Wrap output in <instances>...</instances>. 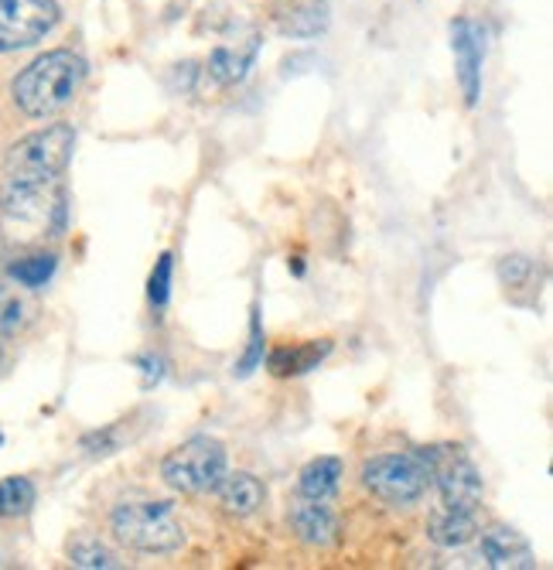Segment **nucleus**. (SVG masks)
<instances>
[{
  "label": "nucleus",
  "instance_id": "b1692460",
  "mask_svg": "<svg viewBox=\"0 0 553 570\" xmlns=\"http://www.w3.org/2000/svg\"><path fill=\"white\" fill-rule=\"evenodd\" d=\"M0 444H4V434H0Z\"/></svg>",
  "mask_w": 553,
  "mask_h": 570
},
{
  "label": "nucleus",
  "instance_id": "f03ea898",
  "mask_svg": "<svg viewBox=\"0 0 553 570\" xmlns=\"http://www.w3.org/2000/svg\"><path fill=\"white\" fill-rule=\"evenodd\" d=\"M76 147V130L69 124H52L45 130L28 134L8 150V181L21 185H56L59 175L66 171Z\"/></svg>",
  "mask_w": 553,
  "mask_h": 570
},
{
  "label": "nucleus",
  "instance_id": "a211bd4d",
  "mask_svg": "<svg viewBox=\"0 0 553 570\" xmlns=\"http://www.w3.org/2000/svg\"><path fill=\"white\" fill-rule=\"evenodd\" d=\"M31 318V304L21 291L0 284V338L4 335H14L28 325Z\"/></svg>",
  "mask_w": 553,
  "mask_h": 570
},
{
  "label": "nucleus",
  "instance_id": "39448f33",
  "mask_svg": "<svg viewBox=\"0 0 553 570\" xmlns=\"http://www.w3.org/2000/svg\"><path fill=\"white\" fill-rule=\"evenodd\" d=\"M431 472V485L441 492V505L475 512L482 502V472L475 469V461L462 444H434L417 451Z\"/></svg>",
  "mask_w": 553,
  "mask_h": 570
},
{
  "label": "nucleus",
  "instance_id": "6e6552de",
  "mask_svg": "<svg viewBox=\"0 0 553 570\" xmlns=\"http://www.w3.org/2000/svg\"><path fill=\"white\" fill-rule=\"evenodd\" d=\"M451 48L458 62V82L465 92V107H478L482 96V59H485V31L475 21H455L451 24Z\"/></svg>",
  "mask_w": 553,
  "mask_h": 570
},
{
  "label": "nucleus",
  "instance_id": "ddd939ff",
  "mask_svg": "<svg viewBox=\"0 0 553 570\" xmlns=\"http://www.w3.org/2000/svg\"><path fill=\"white\" fill-rule=\"evenodd\" d=\"M338 482H342V461L332 458V454H322L315 461H308L305 469H300V495L305 499H318V502H328L335 492H338Z\"/></svg>",
  "mask_w": 553,
  "mask_h": 570
},
{
  "label": "nucleus",
  "instance_id": "4be33fe9",
  "mask_svg": "<svg viewBox=\"0 0 553 570\" xmlns=\"http://www.w3.org/2000/svg\"><path fill=\"white\" fill-rule=\"evenodd\" d=\"M171 277H175V256L171 253H161L155 271H150V281H147V301L150 307L165 311L168 307V297H171Z\"/></svg>",
  "mask_w": 553,
  "mask_h": 570
},
{
  "label": "nucleus",
  "instance_id": "20e7f679",
  "mask_svg": "<svg viewBox=\"0 0 553 570\" xmlns=\"http://www.w3.org/2000/svg\"><path fill=\"white\" fill-rule=\"evenodd\" d=\"M223 475H226V448L206 434L188 438L185 444H178L161 464V479L181 495L216 492Z\"/></svg>",
  "mask_w": 553,
  "mask_h": 570
},
{
  "label": "nucleus",
  "instance_id": "f257e3e1",
  "mask_svg": "<svg viewBox=\"0 0 553 570\" xmlns=\"http://www.w3.org/2000/svg\"><path fill=\"white\" fill-rule=\"evenodd\" d=\"M86 82V62L69 48L45 51L31 66H24L11 86L18 110L28 117H52L66 110Z\"/></svg>",
  "mask_w": 553,
  "mask_h": 570
},
{
  "label": "nucleus",
  "instance_id": "9d476101",
  "mask_svg": "<svg viewBox=\"0 0 553 570\" xmlns=\"http://www.w3.org/2000/svg\"><path fill=\"white\" fill-rule=\"evenodd\" d=\"M482 557L495 570H533L536 567L533 547L513 527H488L482 533Z\"/></svg>",
  "mask_w": 553,
  "mask_h": 570
},
{
  "label": "nucleus",
  "instance_id": "2eb2a0df",
  "mask_svg": "<svg viewBox=\"0 0 553 570\" xmlns=\"http://www.w3.org/2000/svg\"><path fill=\"white\" fill-rule=\"evenodd\" d=\"M257 41H249L246 48H229V45H219L213 56H209V76L223 86H233V82H243L246 72L254 69L257 62Z\"/></svg>",
  "mask_w": 553,
  "mask_h": 570
},
{
  "label": "nucleus",
  "instance_id": "412c9836",
  "mask_svg": "<svg viewBox=\"0 0 553 570\" xmlns=\"http://www.w3.org/2000/svg\"><path fill=\"white\" fill-rule=\"evenodd\" d=\"M264 348H267V338H264V318H260V307H254V318H249V342H246L243 358L236 362V376H239V380L264 366Z\"/></svg>",
  "mask_w": 553,
  "mask_h": 570
},
{
  "label": "nucleus",
  "instance_id": "4468645a",
  "mask_svg": "<svg viewBox=\"0 0 553 570\" xmlns=\"http://www.w3.org/2000/svg\"><path fill=\"white\" fill-rule=\"evenodd\" d=\"M332 352V342H305V345H290V348H277L270 352L267 366L274 376H300L318 370V362Z\"/></svg>",
  "mask_w": 553,
  "mask_h": 570
},
{
  "label": "nucleus",
  "instance_id": "f3484780",
  "mask_svg": "<svg viewBox=\"0 0 553 570\" xmlns=\"http://www.w3.org/2000/svg\"><path fill=\"white\" fill-rule=\"evenodd\" d=\"M56 267H59V261L52 253H38V256H24V261H18V264H11V281L18 284V287H28V291H38V287H45L48 281L56 277Z\"/></svg>",
  "mask_w": 553,
  "mask_h": 570
},
{
  "label": "nucleus",
  "instance_id": "9b49d317",
  "mask_svg": "<svg viewBox=\"0 0 553 570\" xmlns=\"http://www.w3.org/2000/svg\"><path fill=\"white\" fill-rule=\"evenodd\" d=\"M427 537L444 547V550H458V547H468L475 537H478V523H475V512H465V509H451V505H441L431 512L427 520Z\"/></svg>",
  "mask_w": 553,
  "mask_h": 570
},
{
  "label": "nucleus",
  "instance_id": "5701e85b",
  "mask_svg": "<svg viewBox=\"0 0 553 570\" xmlns=\"http://www.w3.org/2000/svg\"><path fill=\"white\" fill-rule=\"evenodd\" d=\"M530 274H533L530 256H506V261L498 264V277L506 287H520Z\"/></svg>",
  "mask_w": 553,
  "mask_h": 570
},
{
  "label": "nucleus",
  "instance_id": "423d86ee",
  "mask_svg": "<svg viewBox=\"0 0 553 570\" xmlns=\"http://www.w3.org/2000/svg\"><path fill=\"white\" fill-rule=\"evenodd\" d=\"M363 485L386 505H414L431 489L421 454H379L363 464Z\"/></svg>",
  "mask_w": 553,
  "mask_h": 570
},
{
  "label": "nucleus",
  "instance_id": "aec40b11",
  "mask_svg": "<svg viewBox=\"0 0 553 570\" xmlns=\"http://www.w3.org/2000/svg\"><path fill=\"white\" fill-rule=\"evenodd\" d=\"M34 505V485L21 475L0 482V515H24Z\"/></svg>",
  "mask_w": 553,
  "mask_h": 570
},
{
  "label": "nucleus",
  "instance_id": "7ed1b4c3",
  "mask_svg": "<svg viewBox=\"0 0 553 570\" xmlns=\"http://www.w3.org/2000/svg\"><path fill=\"white\" fill-rule=\"evenodd\" d=\"M110 527L120 543L140 553H175L185 547V527L171 502H124L113 509Z\"/></svg>",
  "mask_w": 553,
  "mask_h": 570
},
{
  "label": "nucleus",
  "instance_id": "f8f14e48",
  "mask_svg": "<svg viewBox=\"0 0 553 570\" xmlns=\"http://www.w3.org/2000/svg\"><path fill=\"white\" fill-rule=\"evenodd\" d=\"M219 492V502L229 515H236V520H246V515H254L264 499H267V489L260 485L257 475H249V472H226L216 485Z\"/></svg>",
  "mask_w": 553,
  "mask_h": 570
},
{
  "label": "nucleus",
  "instance_id": "6ab92c4d",
  "mask_svg": "<svg viewBox=\"0 0 553 570\" xmlns=\"http://www.w3.org/2000/svg\"><path fill=\"white\" fill-rule=\"evenodd\" d=\"M69 557L76 567H86V570H110V567H120L117 553L110 547H103L96 537H79L72 547H69Z\"/></svg>",
  "mask_w": 553,
  "mask_h": 570
},
{
  "label": "nucleus",
  "instance_id": "dca6fc26",
  "mask_svg": "<svg viewBox=\"0 0 553 570\" xmlns=\"http://www.w3.org/2000/svg\"><path fill=\"white\" fill-rule=\"evenodd\" d=\"M277 28L287 38H318L328 28V4H325V0L290 4V11L277 18Z\"/></svg>",
  "mask_w": 553,
  "mask_h": 570
},
{
  "label": "nucleus",
  "instance_id": "0eeeda50",
  "mask_svg": "<svg viewBox=\"0 0 553 570\" xmlns=\"http://www.w3.org/2000/svg\"><path fill=\"white\" fill-rule=\"evenodd\" d=\"M56 0H0V51H21L38 45L59 24Z\"/></svg>",
  "mask_w": 553,
  "mask_h": 570
},
{
  "label": "nucleus",
  "instance_id": "1a4fd4ad",
  "mask_svg": "<svg viewBox=\"0 0 553 570\" xmlns=\"http://www.w3.org/2000/svg\"><path fill=\"white\" fill-rule=\"evenodd\" d=\"M290 527H294L297 540L308 547H335L338 533H342V523L328 509V502L305 499V495H300V502H294V509H290Z\"/></svg>",
  "mask_w": 553,
  "mask_h": 570
}]
</instances>
